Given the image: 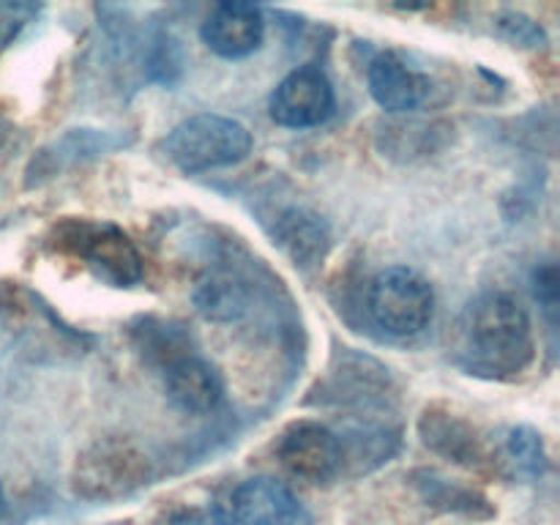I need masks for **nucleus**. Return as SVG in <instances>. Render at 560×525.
<instances>
[{
  "instance_id": "obj_1",
  "label": "nucleus",
  "mask_w": 560,
  "mask_h": 525,
  "mask_svg": "<svg viewBox=\"0 0 560 525\" xmlns=\"http://www.w3.org/2000/svg\"><path fill=\"white\" fill-rule=\"evenodd\" d=\"M448 355L468 375L512 381L536 359L534 323L514 295L481 293L452 326Z\"/></svg>"
},
{
  "instance_id": "obj_2",
  "label": "nucleus",
  "mask_w": 560,
  "mask_h": 525,
  "mask_svg": "<svg viewBox=\"0 0 560 525\" xmlns=\"http://www.w3.org/2000/svg\"><path fill=\"white\" fill-rule=\"evenodd\" d=\"M162 151L186 175L233 167L252 153V131L224 115L200 113L180 120L164 137Z\"/></svg>"
},
{
  "instance_id": "obj_3",
  "label": "nucleus",
  "mask_w": 560,
  "mask_h": 525,
  "mask_svg": "<svg viewBox=\"0 0 560 525\" xmlns=\"http://www.w3.org/2000/svg\"><path fill=\"white\" fill-rule=\"evenodd\" d=\"M370 317L392 337H413L432 323L435 293L416 268L388 266L370 282Z\"/></svg>"
},
{
  "instance_id": "obj_4",
  "label": "nucleus",
  "mask_w": 560,
  "mask_h": 525,
  "mask_svg": "<svg viewBox=\"0 0 560 525\" xmlns=\"http://www.w3.org/2000/svg\"><path fill=\"white\" fill-rule=\"evenodd\" d=\"M58 249L80 257L102 282L131 288L142 277V257L129 235L109 222L71 219L58 228Z\"/></svg>"
},
{
  "instance_id": "obj_5",
  "label": "nucleus",
  "mask_w": 560,
  "mask_h": 525,
  "mask_svg": "<svg viewBox=\"0 0 560 525\" xmlns=\"http://www.w3.org/2000/svg\"><path fill=\"white\" fill-rule=\"evenodd\" d=\"M148 476H151V463L145 454L137 452L131 443L109 438L77 457L74 492L91 501H113L148 485Z\"/></svg>"
},
{
  "instance_id": "obj_6",
  "label": "nucleus",
  "mask_w": 560,
  "mask_h": 525,
  "mask_svg": "<svg viewBox=\"0 0 560 525\" xmlns=\"http://www.w3.org/2000/svg\"><path fill=\"white\" fill-rule=\"evenodd\" d=\"M277 457L290 476L326 485L342 474V443L320 421H295L279 435Z\"/></svg>"
},
{
  "instance_id": "obj_7",
  "label": "nucleus",
  "mask_w": 560,
  "mask_h": 525,
  "mask_svg": "<svg viewBox=\"0 0 560 525\" xmlns=\"http://www.w3.org/2000/svg\"><path fill=\"white\" fill-rule=\"evenodd\" d=\"M334 85L320 66H299L271 93V118L284 129H312L334 115Z\"/></svg>"
},
{
  "instance_id": "obj_8",
  "label": "nucleus",
  "mask_w": 560,
  "mask_h": 525,
  "mask_svg": "<svg viewBox=\"0 0 560 525\" xmlns=\"http://www.w3.org/2000/svg\"><path fill=\"white\" fill-rule=\"evenodd\" d=\"M266 20L262 11L252 3H219L206 16L200 36L219 58L238 60L255 52L262 44Z\"/></svg>"
},
{
  "instance_id": "obj_9",
  "label": "nucleus",
  "mask_w": 560,
  "mask_h": 525,
  "mask_svg": "<svg viewBox=\"0 0 560 525\" xmlns=\"http://www.w3.org/2000/svg\"><path fill=\"white\" fill-rule=\"evenodd\" d=\"M230 517L235 525H295L299 501L288 485L271 476L241 481L230 495Z\"/></svg>"
},
{
  "instance_id": "obj_10",
  "label": "nucleus",
  "mask_w": 560,
  "mask_h": 525,
  "mask_svg": "<svg viewBox=\"0 0 560 525\" xmlns=\"http://www.w3.org/2000/svg\"><path fill=\"white\" fill-rule=\"evenodd\" d=\"M164 392L184 413H211L224 397L222 375L200 355H178L164 366Z\"/></svg>"
},
{
  "instance_id": "obj_11",
  "label": "nucleus",
  "mask_w": 560,
  "mask_h": 525,
  "mask_svg": "<svg viewBox=\"0 0 560 525\" xmlns=\"http://www.w3.org/2000/svg\"><path fill=\"white\" fill-rule=\"evenodd\" d=\"M366 85L386 113H410L424 104L430 93V80L394 52H381L372 60L366 69Z\"/></svg>"
},
{
  "instance_id": "obj_12",
  "label": "nucleus",
  "mask_w": 560,
  "mask_h": 525,
  "mask_svg": "<svg viewBox=\"0 0 560 525\" xmlns=\"http://www.w3.org/2000/svg\"><path fill=\"white\" fill-rule=\"evenodd\" d=\"M419 432L432 452L443 454V457L454 459V463L479 465L481 459H487L485 446H481V438L474 430V424H468L463 416L443 408V405H432V408L424 410L419 421Z\"/></svg>"
},
{
  "instance_id": "obj_13",
  "label": "nucleus",
  "mask_w": 560,
  "mask_h": 525,
  "mask_svg": "<svg viewBox=\"0 0 560 525\" xmlns=\"http://www.w3.org/2000/svg\"><path fill=\"white\" fill-rule=\"evenodd\" d=\"M273 235H277L279 246L293 257L295 266H315L326 255V224L317 213L304 211V208H288V211L279 213Z\"/></svg>"
},
{
  "instance_id": "obj_14",
  "label": "nucleus",
  "mask_w": 560,
  "mask_h": 525,
  "mask_svg": "<svg viewBox=\"0 0 560 525\" xmlns=\"http://www.w3.org/2000/svg\"><path fill=\"white\" fill-rule=\"evenodd\" d=\"M195 301L202 315L211 320H233L246 312L249 295H246L244 284L230 273H211L197 284Z\"/></svg>"
},
{
  "instance_id": "obj_15",
  "label": "nucleus",
  "mask_w": 560,
  "mask_h": 525,
  "mask_svg": "<svg viewBox=\"0 0 560 525\" xmlns=\"http://www.w3.org/2000/svg\"><path fill=\"white\" fill-rule=\"evenodd\" d=\"M120 145H124V140H120V137H113L109 131L71 129L66 131L60 140H55L52 148L44 151V156L38 159V164H47V173H52V170L60 167V164L77 162V159L98 156V153H107Z\"/></svg>"
},
{
  "instance_id": "obj_16",
  "label": "nucleus",
  "mask_w": 560,
  "mask_h": 525,
  "mask_svg": "<svg viewBox=\"0 0 560 525\" xmlns=\"http://www.w3.org/2000/svg\"><path fill=\"white\" fill-rule=\"evenodd\" d=\"M509 454H512L514 463L520 465L528 474H541L547 465L545 443H541V435L534 430V427H514L509 432Z\"/></svg>"
},
{
  "instance_id": "obj_17",
  "label": "nucleus",
  "mask_w": 560,
  "mask_h": 525,
  "mask_svg": "<svg viewBox=\"0 0 560 525\" xmlns=\"http://www.w3.org/2000/svg\"><path fill=\"white\" fill-rule=\"evenodd\" d=\"M38 14L36 5L27 3H0V47L16 38V33Z\"/></svg>"
},
{
  "instance_id": "obj_18",
  "label": "nucleus",
  "mask_w": 560,
  "mask_h": 525,
  "mask_svg": "<svg viewBox=\"0 0 560 525\" xmlns=\"http://www.w3.org/2000/svg\"><path fill=\"white\" fill-rule=\"evenodd\" d=\"M170 525H235L228 509L222 506H202V509H186V512L175 514Z\"/></svg>"
},
{
  "instance_id": "obj_19",
  "label": "nucleus",
  "mask_w": 560,
  "mask_h": 525,
  "mask_svg": "<svg viewBox=\"0 0 560 525\" xmlns=\"http://www.w3.org/2000/svg\"><path fill=\"white\" fill-rule=\"evenodd\" d=\"M503 25L509 27L512 38H520V42H525L528 47H536L539 42H545V33H541V27L523 14H506L503 16Z\"/></svg>"
},
{
  "instance_id": "obj_20",
  "label": "nucleus",
  "mask_w": 560,
  "mask_h": 525,
  "mask_svg": "<svg viewBox=\"0 0 560 525\" xmlns=\"http://www.w3.org/2000/svg\"><path fill=\"white\" fill-rule=\"evenodd\" d=\"M5 514V495H3V487H0V517Z\"/></svg>"
}]
</instances>
